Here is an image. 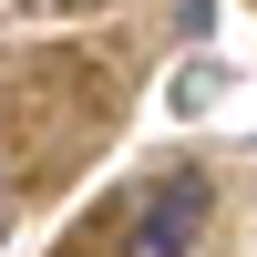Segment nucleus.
<instances>
[{
  "label": "nucleus",
  "instance_id": "1",
  "mask_svg": "<svg viewBox=\"0 0 257 257\" xmlns=\"http://www.w3.org/2000/svg\"><path fill=\"white\" fill-rule=\"evenodd\" d=\"M206 206H216V196H206V185L196 175H175V185H155V206H144V216H134V247H196L206 237Z\"/></svg>",
  "mask_w": 257,
  "mask_h": 257
}]
</instances>
